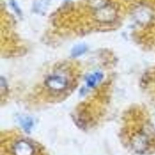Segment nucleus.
Listing matches in <instances>:
<instances>
[{"mask_svg": "<svg viewBox=\"0 0 155 155\" xmlns=\"http://www.w3.org/2000/svg\"><path fill=\"white\" fill-rule=\"evenodd\" d=\"M88 1L98 21L111 22L114 20L116 11L108 0H88Z\"/></svg>", "mask_w": 155, "mask_h": 155, "instance_id": "nucleus-1", "label": "nucleus"}, {"mask_svg": "<svg viewBox=\"0 0 155 155\" xmlns=\"http://www.w3.org/2000/svg\"><path fill=\"white\" fill-rule=\"evenodd\" d=\"M68 78L62 74H53L48 76L45 81L46 87L50 90L59 92L65 90L68 85Z\"/></svg>", "mask_w": 155, "mask_h": 155, "instance_id": "nucleus-2", "label": "nucleus"}, {"mask_svg": "<svg viewBox=\"0 0 155 155\" xmlns=\"http://www.w3.org/2000/svg\"><path fill=\"white\" fill-rule=\"evenodd\" d=\"M14 155H34L35 147L27 140H20L17 141L13 146Z\"/></svg>", "mask_w": 155, "mask_h": 155, "instance_id": "nucleus-3", "label": "nucleus"}, {"mask_svg": "<svg viewBox=\"0 0 155 155\" xmlns=\"http://www.w3.org/2000/svg\"><path fill=\"white\" fill-rule=\"evenodd\" d=\"M102 74L99 72H95L91 74H89L86 79L87 84L90 87H94L96 86L102 79Z\"/></svg>", "mask_w": 155, "mask_h": 155, "instance_id": "nucleus-4", "label": "nucleus"}, {"mask_svg": "<svg viewBox=\"0 0 155 155\" xmlns=\"http://www.w3.org/2000/svg\"><path fill=\"white\" fill-rule=\"evenodd\" d=\"M86 50H87V47L85 45L81 44V45H76L72 50V52H71L72 56L74 57L79 56L82 54L83 53H84L85 52Z\"/></svg>", "mask_w": 155, "mask_h": 155, "instance_id": "nucleus-5", "label": "nucleus"}]
</instances>
